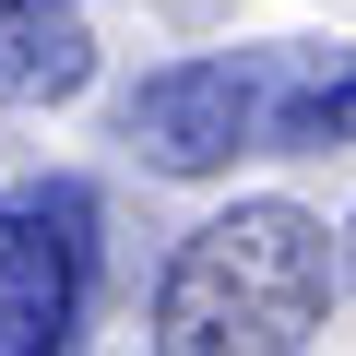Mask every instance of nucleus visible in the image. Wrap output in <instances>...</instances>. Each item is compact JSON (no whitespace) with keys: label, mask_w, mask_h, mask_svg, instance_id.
Wrapping results in <instances>:
<instances>
[{"label":"nucleus","mask_w":356,"mask_h":356,"mask_svg":"<svg viewBox=\"0 0 356 356\" xmlns=\"http://www.w3.org/2000/svg\"><path fill=\"white\" fill-rule=\"evenodd\" d=\"M321 36L285 48H202V60H166L119 95V143L154 178H226L238 154H273V119L297 107V83L321 72Z\"/></svg>","instance_id":"f03ea898"},{"label":"nucleus","mask_w":356,"mask_h":356,"mask_svg":"<svg viewBox=\"0 0 356 356\" xmlns=\"http://www.w3.org/2000/svg\"><path fill=\"white\" fill-rule=\"evenodd\" d=\"M95 297V202L13 191L0 202V356H60Z\"/></svg>","instance_id":"7ed1b4c3"},{"label":"nucleus","mask_w":356,"mask_h":356,"mask_svg":"<svg viewBox=\"0 0 356 356\" xmlns=\"http://www.w3.org/2000/svg\"><path fill=\"white\" fill-rule=\"evenodd\" d=\"M332 226L309 202H238L214 226L178 238V261L154 273V344L166 356H297L332 321Z\"/></svg>","instance_id":"f257e3e1"},{"label":"nucleus","mask_w":356,"mask_h":356,"mask_svg":"<svg viewBox=\"0 0 356 356\" xmlns=\"http://www.w3.org/2000/svg\"><path fill=\"white\" fill-rule=\"evenodd\" d=\"M95 83V36L72 0H0V107H72Z\"/></svg>","instance_id":"20e7f679"},{"label":"nucleus","mask_w":356,"mask_h":356,"mask_svg":"<svg viewBox=\"0 0 356 356\" xmlns=\"http://www.w3.org/2000/svg\"><path fill=\"white\" fill-rule=\"evenodd\" d=\"M332 261H344V285H356V214H344V250H332Z\"/></svg>","instance_id":"39448f33"}]
</instances>
